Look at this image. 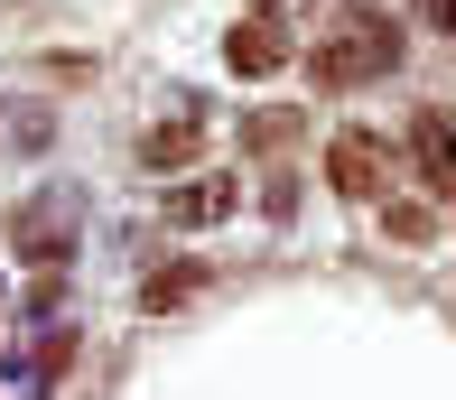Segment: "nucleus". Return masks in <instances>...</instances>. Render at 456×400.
I'll return each mask as SVG.
<instances>
[{
    "mask_svg": "<svg viewBox=\"0 0 456 400\" xmlns=\"http://www.w3.org/2000/svg\"><path fill=\"white\" fill-rule=\"evenodd\" d=\"M205 289H215V261H159L150 280H140V307H150V317H177V307H196Z\"/></svg>",
    "mask_w": 456,
    "mask_h": 400,
    "instance_id": "20e7f679",
    "label": "nucleus"
},
{
    "mask_svg": "<svg viewBox=\"0 0 456 400\" xmlns=\"http://www.w3.org/2000/svg\"><path fill=\"white\" fill-rule=\"evenodd\" d=\"M66 251H75V242H66V233H56V224H47V215H28V224H19V261H28V270H37V280H47V270H66Z\"/></svg>",
    "mask_w": 456,
    "mask_h": 400,
    "instance_id": "1a4fd4ad",
    "label": "nucleus"
},
{
    "mask_svg": "<svg viewBox=\"0 0 456 400\" xmlns=\"http://www.w3.org/2000/svg\"><path fill=\"white\" fill-rule=\"evenodd\" d=\"M382 66H401V29H391V19H372V10H363L345 37H326V47L307 56V75H317L326 94H354V84H372Z\"/></svg>",
    "mask_w": 456,
    "mask_h": 400,
    "instance_id": "f257e3e1",
    "label": "nucleus"
},
{
    "mask_svg": "<svg viewBox=\"0 0 456 400\" xmlns=\"http://www.w3.org/2000/svg\"><path fill=\"white\" fill-rule=\"evenodd\" d=\"M326 177H336V196H391L401 159H391V140H382V131H345L336 150H326Z\"/></svg>",
    "mask_w": 456,
    "mask_h": 400,
    "instance_id": "f03ea898",
    "label": "nucleus"
},
{
    "mask_svg": "<svg viewBox=\"0 0 456 400\" xmlns=\"http://www.w3.org/2000/svg\"><path fill=\"white\" fill-rule=\"evenodd\" d=\"M75 363V335L66 326H47V345H37V372H47V382H56V372H66Z\"/></svg>",
    "mask_w": 456,
    "mask_h": 400,
    "instance_id": "9b49d317",
    "label": "nucleus"
},
{
    "mask_svg": "<svg viewBox=\"0 0 456 400\" xmlns=\"http://www.w3.org/2000/svg\"><path fill=\"white\" fill-rule=\"evenodd\" d=\"M233 205H242V186H233V177H186L177 196H168V215H177V224H224Z\"/></svg>",
    "mask_w": 456,
    "mask_h": 400,
    "instance_id": "0eeeda50",
    "label": "nucleus"
},
{
    "mask_svg": "<svg viewBox=\"0 0 456 400\" xmlns=\"http://www.w3.org/2000/svg\"><path fill=\"white\" fill-rule=\"evenodd\" d=\"M410 159H419V177L438 186V196H456V112H419L410 121Z\"/></svg>",
    "mask_w": 456,
    "mask_h": 400,
    "instance_id": "39448f33",
    "label": "nucleus"
},
{
    "mask_svg": "<svg viewBox=\"0 0 456 400\" xmlns=\"http://www.w3.org/2000/svg\"><path fill=\"white\" fill-rule=\"evenodd\" d=\"M410 10H419L428 29H447V37H456V0H410Z\"/></svg>",
    "mask_w": 456,
    "mask_h": 400,
    "instance_id": "f8f14e48",
    "label": "nucleus"
},
{
    "mask_svg": "<svg viewBox=\"0 0 456 400\" xmlns=\"http://www.w3.org/2000/svg\"><path fill=\"white\" fill-rule=\"evenodd\" d=\"M196 159H205V131H196V121H168V131H140V167H150V177H186Z\"/></svg>",
    "mask_w": 456,
    "mask_h": 400,
    "instance_id": "423d86ee",
    "label": "nucleus"
},
{
    "mask_svg": "<svg viewBox=\"0 0 456 400\" xmlns=\"http://www.w3.org/2000/svg\"><path fill=\"white\" fill-rule=\"evenodd\" d=\"M289 140H298V112H289V102H271V112L242 121V150H289Z\"/></svg>",
    "mask_w": 456,
    "mask_h": 400,
    "instance_id": "9d476101",
    "label": "nucleus"
},
{
    "mask_svg": "<svg viewBox=\"0 0 456 400\" xmlns=\"http://www.w3.org/2000/svg\"><path fill=\"white\" fill-rule=\"evenodd\" d=\"M224 66H233V75H280L289 66V29H280V19H233V37H224Z\"/></svg>",
    "mask_w": 456,
    "mask_h": 400,
    "instance_id": "7ed1b4c3",
    "label": "nucleus"
},
{
    "mask_svg": "<svg viewBox=\"0 0 456 400\" xmlns=\"http://www.w3.org/2000/svg\"><path fill=\"white\" fill-rule=\"evenodd\" d=\"M382 233L401 242V251L438 242V205H419V196H382Z\"/></svg>",
    "mask_w": 456,
    "mask_h": 400,
    "instance_id": "6e6552de",
    "label": "nucleus"
}]
</instances>
